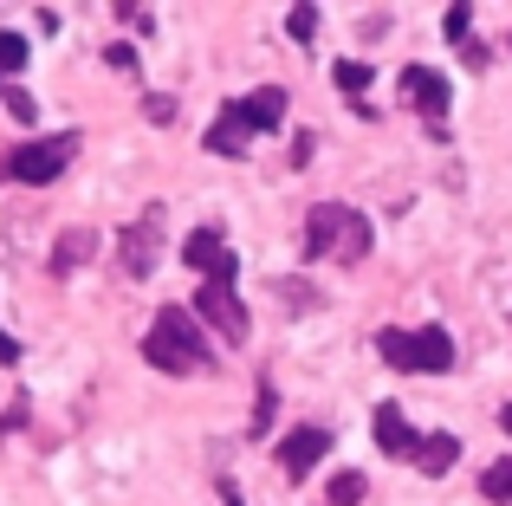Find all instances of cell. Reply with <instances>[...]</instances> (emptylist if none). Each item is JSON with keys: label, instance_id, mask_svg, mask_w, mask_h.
Segmentation results:
<instances>
[{"label": "cell", "instance_id": "1", "mask_svg": "<svg viewBox=\"0 0 512 506\" xmlns=\"http://www.w3.org/2000/svg\"><path fill=\"white\" fill-rule=\"evenodd\" d=\"M143 364H156L163 377H195V370L214 364L208 331H201V318L188 305H163L156 312V325L143 331Z\"/></svg>", "mask_w": 512, "mask_h": 506}, {"label": "cell", "instance_id": "18", "mask_svg": "<svg viewBox=\"0 0 512 506\" xmlns=\"http://www.w3.org/2000/svg\"><path fill=\"white\" fill-rule=\"evenodd\" d=\"M331 506H363V474L357 468L331 474Z\"/></svg>", "mask_w": 512, "mask_h": 506}, {"label": "cell", "instance_id": "4", "mask_svg": "<svg viewBox=\"0 0 512 506\" xmlns=\"http://www.w3.org/2000/svg\"><path fill=\"white\" fill-rule=\"evenodd\" d=\"M72 156H78V130L33 137V143H20V150L0 156V182H33V189H46V182H59L65 169H72Z\"/></svg>", "mask_w": 512, "mask_h": 506}, {"label": "cell", "instance_id": "6", "mask_svg": "<svg viewBox=\"0 0 512 506\" xmlns=\"http://www.w3.org/2000/svg\"><path fill=\"white\" fill-rule=\"evenodd\" d=\"M402 104H409V111H422L435 137H448V104H454V91H448V78H441L435 65H409V72H402Z\"/></svg>", "mask_w": 512, "mask_h": 506}, {"label": "cell", "instance_id": "22", "mask_svg": "<svg viewBox=\"0 0 512 506\" xmlns=\"http://www.w3.org/2000/svg\"><path fill=\"white\" fill-rule=\"evenodd\" d=\"M143 117H150V124H175V98H169V91H163V98L150 91V98H143Z\"/></svg>", "mask_w": 512, "mask_h": 506}, {"label": "cell", "instance_id": "28", "mask_svg": "<svg viewBox=\"0 0 512 506\" xmlns=\"http://www.w3.org/2000/svg\"><path fill=\"white\" fill-rule=\"evenodd\" d=\"M500 422H506V429H512V409H506V416H500Z\"/></svg>", "mask_w": 512, "mask_h": 506}, {"label": "cell", "instance_id": "17", "mask_svg": "<svg viewBox=\"0 0 512 506\" xmlns=\"http://www.w3.org/2000/svg\"><path fill=\"white\" fill-rule=\"evenodd\" d=\"M441 33H448L454 46H474V7H461V0H454L448 20H441Z\"/></svg>", "mask_w": 512, "mask_h": 506}, {"label": "cell", "instance_id": "25", "mask_svg": "<svg viewBox=\"0 0 512 506\" xmlns=\"http://www.w3.org/2000/svg\"><path fill=\"white\" fill-rule=\"evenodd\" d=\"M7 111H13V117H26V124H33V98H26V91H7Z\"/></svg>", "mask_w": 512, "mask_h": 506}, {"label": "cell", "instance_id": "3", "mask_svg": "<svg viewBox=\"0 0 512 506\" xmlns=\"http://www.w3.org/2000/svg\"><path fill=\"white\" fill-rule=\"evenodd\" d=\"M376 351H383V364L396 370H422V377H441V370H454V338L441 325H415V331H376Z\"/></svg>", "mask_w": 512, "mask_h": 506}, {"label": "cell", "instance_id": "14", "mask_svg": "<svg viewBox=\"0 0 512 506\" xmlns=\"http://www.w3.org/2000/svg\"><path fill=\"white\" fill-rule=\"evenodd\" d=\"M454 455H461V442H454V435H422V448H415V468H422V474H448Z\"/></svg>", "mask_w": 512, "mask_h": 506}, {"label": "cell", "instance_id": "2", "mask_svg": "<svg viewBox=\"0 0 512 506\" xmlns=\"http://www.w3.org/2000/svg\"><path fill=\"white\" fill-rule=\"evenodd\" d=\"M370 253V221L344 202H318L305 215V260H363Z\"/></svg>", "mask_w": 512, "mask_h": 506}, {"label": "cell", "instance_id": "5", "mask_svg": "<svg viewBox=\"0 0 512 506\" xmlns=\"http://www.w3.org/2000/svg\"><path fill=\"white\" fill-rule=\"evenodd\" d=\"M234 273H240V266H234V253H227L214 273H201V292H195V318L221 331V344H240L247 325H253L247 305H240V292H234Z\"/></svg>", "mask_w": 512, "mask_h": 506}, {"label": "cell", "instance_id": "15", "mask_svg": "<svg viewBox=\"0 0 512 506\" xmlns=\"http://www.w3.org/2000/svg\"><path fill=\"white\" fill-rule=\"evenodd\" d=\"M286 33L299 39V46H312V39H318V7H312V0H299V7H286Z\"/></svg>", "mask_w": 512, "mask_h": 506}, {"label": "cell", "instance_id": "26", "mask_svg": "<svg viewBox=\"0 0 512 506\" xmlns=\"http://www.w3.org/2000/svg\"><path fill=\"white\" fill-rule=\"evenodd\" d=\"M0 364H20V344H13L7 331H0Z\"/></svg>", "mask_w": 512, "mask_h": 506}, {"label": "cell", "instance_id": "9", "mask_svg": "<svg viewBox=\"0 0 512 506\" xmlns=\"http://www.w3.org/2000/svg\"><path fill=\"white\" fill-rule=\"evenodd\" d=\"M376 448L396 455V461H415V448H422V435L409 429V416L396 403H376Z\"/></svg>", "mask_w": 512, "mask_h": 506}, {"label": "cell", "instance_id": "8", "mask_svg": "<svg viewBox=\"0 0 512 506\" xmlns=\"http://www.w3.org/2000/svg\"><path fill=\"white\" fill-rule=\"evenodd\" d=\"M325 455H331V429L305 422V429H292L286 442H279V474H286V481H312V468Z\"/></svg>", "mask_w": 512, "mask_h": 506}, {"label": "cell", "instance_id": "7", "mask_svg": "<svg viewBox=\"0 0 512 506\" xmlns=\"http://www.w3.org/2000/svg\"><path fill=\"white\" fill-rule=\"evenodd\" d=\"M156 253H163V208H143V215L124 228V241H117V260H124L130 279H150Z\"/></svg>", "mask_w": 512, "mask_h": 506}, {"label": "cell", "instance_id": "19", "mask_svg": "<svg viewBox=\"0 0 512 506\" xmlns=\"http://www.w3.org/2000/svg\"><path fill=\"white\" fill-rule=\"evenodd\" d=\"M20 65H26V39L0 26V78H13V72H20Z\"/></svg>", "mask_w": 512, "mask_h": 506}, {"label": "cell", "instance_id": "12", "mask_svg": "<svg viewBox=\"0 0 512 506\" xmlns=\"http://www.w3.org/2000/svg\"><path fill=\"white\" fill-rule=\"evenodd\" d=\"M91 253H98V234H91V228H72V234H59V247H52L46 273H52V279H65L78 260H91Z\"/></svg>", "mask_w": 512, "mask_h": 506}, {"label": "cell", "instance_id": "13", "mask_svg": "<svg viewBox=\"0 0 512 506\" xmlns=\"http://www.w3.org/2000/svg\"><path fill=\"white\" fill-rule=\"evenodd\" d=\"M182 260L195 266V273H214V266L227 260V234H221V228H195V234L182 241Z\"/></svg>", "mask_w": 512, "mask_h": 506}, {"label": "cell", "instance_id": "20", "mask_svg": "<svg viewBox=\"0 0 512 506\" xmlns=\"http://www.w3.org/2000/svg\"><path fill=\"white\" fill-rule=\"evenodd\" d=\"M480 494H487V500H512V461H493L487 481H480Z\"/></svg>", "mask_w": 512, "mask_h": 506}, {"label": "cell", "instance_id": "24", "mask_svg": "<svg viewBox=\"0 0 512 506\" xmlns=\"http://www.w3.org/2000/svg\"><path fill=\"white\" fill-rule=\"evenodd\" d=\"M104 65H111V72H137V52H130V46H111V52H104Z\"/></svg>", "mask_w": 512, "mask_h": 506}, {"label": "cell", "instance_id": "21", "mask_svg": "<svg viewBox=\"0 0 512 506\" xmlns=\"http://www.w3.org/2000/svg\"><path fill=\"white\" fill-rule=\"evenodd\" d=\"M273 429V383H260V396H253V435Z\"/></svg>", "mask_w": 512, "mask_h": 506}, {"label": "cell", "instance_id": "27", "mask_svg": "<svg viewBox=\"0 0 512 506\" xmlns=\"http://www.w3.org/2000/svg\"><path fill=\"white\" fill-rule=\"evenodd\" d=\"M221 500H227V506H240V487H234V481H221Z\"/></svg>", "mask_w": 512, "mask_h": 506}, {"label": "cell", "instance_id": "11", "mask_svg": "<svg viewBox=\"0 0 512 506\" xmlns=\"http://www.w3.org/2000/svg\"><path fill=\"white\" fill-rule=\"evenodd\" d=\"M247 143H253L247 117H240V104H227V111L208 124V150H214V156H247Z\"/></svg>", "mask_w": 512, "mask_h": 506}, {"label": "cell", "instance_id": "23", "mask_svg": "<svg viewBox=\"0 0 512 506\" xmlns=\"http://www.w3.org/2000/svg\"><path fill=\"white\" fill-rule=\"evenodd\" d=\"M117 20H124V26H137V33H156V20H150V13H143V7H130V0H124V7H117Z\"/></svg>", "mask_w": 512, "mask_h": 506}, {"label": "cell", "instance_id": "10", "mask_svg": "<svg viewBox=\"0 0 512 506\" xmlns=\"http://www.w3.org/2000/svg\"><path fill=\"white\" fill-rule=\"evenodd\" d=\"M240 117H247V130H253V137L279 130V124H286V91H279V85H260L253 98H240Z\"/></svg>", "mask_w": 512, "mask_h": 506}, {"label": "cell", "instance_id": "16", "mask_svg": "<svg viewBox=\"0 0 512 506\" xmlns=\"http://www.w3.org/2000/svg\"><path fill=\"white\" fill-rule=\"evenodd\" d=\"M370 72H376V65H363V59H338V65H331L338 91H350V98H357V91H370Z\"/></svg>", "mask_w": 512, "mask_h": 506}]
</instances>
